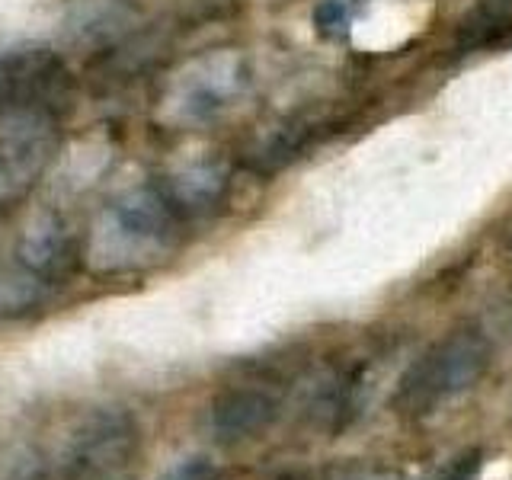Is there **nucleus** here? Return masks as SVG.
<instances>
[{"label": "nucleus", "mask_w": 512, "mask_h": 480, "mask_svg": "<svg viewBox=\"0 0 512 480\" xmlns=\"http://www.w3.org/2000/svg\"><path fill=\"white\" fill-rule=\"evenodd\" d=\"M279 416V400L266 388H228L208 410L212 436L224 445L256 439Z\"/></svg>", "instance_id": "nucleus-7"}, {"label": "nucleus", "mask_w": 512, "mask_h": 480, "mask_svg": "<svg viewBox=\"0 0 512 480\" xmlns=\"http://www.w3.org/2000/svg\"><path fill=\"white\" fill-rule=\"evenodd\" d=\"M250 84L247 58L237 48H215L186 61L170 77L160 112L173 125H205L228 112Z\"/></svg>", "instance_id": "nucleus-4"}, {"label": "nucleus", "mask_w": 512, "mask_h": 480, "mask_svg": "<svg viewBox=\"0 0 512 480\" xmlns=\"http://www.w3.org/2000/svg\"><path fill=\"white\" fill-rule=\"evenodd\" d=\"M164 480H224V477H221V471L212 468L208 461L192 458V461L176 464V468H173Z\"/></svg>", "instance_id": "nucleus-11"}, {"label": "nucleus", "mask_w": 512, "mask_h": 480, "mask_svg": "<svg viewBox=\"0 0 512 480\" xmlns=\"http://www.w3.org/2000/svg\"><path fill=\"white\" fill-rule=\"evenodd\" d=\"M509 250H512V234H509Z\"/></svg>", "instance_id": "nucleus-13"}, {"label": "nucleus", "mask_w": 512, "mask_h": 480, "mask_svg": "<svg viewBox=\"0 0 512 480\" xmlns=\"http://www.w3.org/2000/svg\"><path fill=\"white\" fill-rule=\"evenodd\" d=\"M58 148V122L0 125V215L39 183Z\"/></svg>", "instance_id": "nucleus-6"}, {"label": "nucleus", "mask_w": 512, "mask_h": 480, "mask_svg": "<svg viewBox=\"0 0 512 480\" xmlns=\"http://www.w3.org/2000/svg\"><path fill=\"white\" fill-rule=\"evenodd\" d=\"M141 455V429L128 410H93L61 458L64 480H125Z\"/></svg>", "instance_id": "nucleus-5"}, {"label": "nucleus", "mask_w": 512, "mask_h": 480, "mask_svg": "<svg viewBox=\"0 0 512 480\" xmlns=\"http://www.w3.org/2000/svg\"><path fill=\"white\" fill-rule=\"evenodd\" d=\"M74 90V74L55 48L13 45L0 52V125L58 122Z\"/></svg>", "instance_id": "nucleus-3"}, {"label": "nucleus", "mask_w": 512, "mask_h": 480, "mask_svg": "<svg viewBox=\"0 0 512 480\" xmlns=\"http://www.w3.org/2000/svg\"><path fill=\"white\" fill-rule=\"evenodd\" d=\"M490 365V340L477 327H461L429 346L397 381L394 410L404 416H429L448 400L471 391Z\"/></svg>", "instance_id": "nucleus-2"}, {"label": "nucleus", "mask_w": 512, "mask_h": 480, "mask_svg": "<svg viewBox=\"0 0 512 480\" xmlns=\"http://www.w3.org/2000/svg\"><path fill=\"white\" fill-rule=\"evenodd\" d=\"M352 20V4L349 0H320L314 7V26L324 36H340Z\"/></svg>", "instance_id": "nucleus-9"}, {"label": "nucleus", "mask_w": 512, "mask_h": 480, "mask_svg": "<svg viewBox=\"0 0 512 480\" xmlns=\"http://www.w3.org/2000/svg\"><path fill=\"white\" fill-rule=\"evenodd\" d=\"M23 480H45V474H42V471H36V474H26Z\"/></svg>", "instance_id": "nucleus-12"}, {"label": "nucleus", "mask_w": 512, "mask_h": 480, "mask_svg": "<svg viewBox=\"0 0 512 480\" xmlns=\"http://www.w3.org/2000/svg\"><path fill=\"white\" fill-rule=\"evenodd\" d=\"M160 186L167 189V196L173 205L180 208L183 218H202L224 202L228 196V170L215 160H196L180 170H173L167 180H160Z\"/></svg>", "instance_id": "nucleus-8"}, {"label": "nucleus", "mask_w": 512, "mask_h": 480, "mask_svg": "<svg viewBox=\"0 0 512 480\" xmlns=\"http://www.w3.org/2000/svg\"><path fill=\"white\" fill-rule=\"evenodd\" d=\"M480 464H484V455H480L477 448H471V452H461L458 458L448 461L445 468H439L429 480H474Z\"/></svg>", "instance_id": "nucleus-10"}, {"label": "nucleus", "mask_w": 512, "mask_h": 480, "mask_svg": "<svg viewBox=\"0 0 512 480\" xmlns=\"http://www.w3.org/2000/svg\"><path fill=\"white\" fill-rule=\"evenodd\" d=\"M186 218L160 183L138 186L112 199L87 231L84 256L100 276L144 272L180 247Z\"/></svg>", "instance_id": "nucleus-1"}]
</instances>
